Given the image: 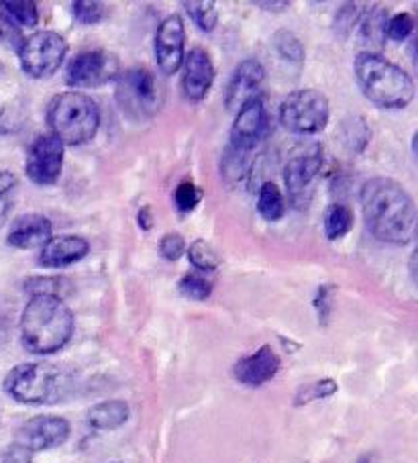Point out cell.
Returning <instances> with one entry per match:
<instances>
[{"instance_id": "60d3db41", "label": "cell", "mask_w": 418, "mask_h": 463, "mask_svg": "<svg viewBox=\"0 0 418 463\" xmlns=\"http://www.w3.org/2000/svg\"><path fill=\"white\" fill-rule=\"evenodd\" d=\"M19 186L17 174L9 170H0V193L3 194H13V190Z\"/></svg>"}, {"instance_id": "8d00e7d4", "label": "cell", "mask_w": 418, "mask_h": 463, "mask_svg": "<svg viewBox=\"0 0 418 463\" xmlns=\"http://www.w3.org/2000/svg\"><path fill=\"white\" fill-rule=\"evenodd\" d=\"M184 251H186V241L180 233H166L159 241V253L164 255L167 261H178Z\"/></svg>"}, {"instance_id": "d590c367", "label": "cell", "mask_w": 418, "mask_h": 463, "mask_svg": "<svg viewBox=\"0 0 418 463\" xmlns=\"http://www.w3.org/2000/svg\"><path fill=\"white\" fill-rule=\"evenodd\" d=\"M361 6L356 3H347L343 5L339 11H337V17H335V29L337 33H341V37H347L353 29L357 27L359 17H361Z\"/></svg>"}, {"instance_id": "f35d334b", "label": "cell", "mask_w": 418, "mask_h": 463, "mask_svg": "<svg viewBox=\"0 0 418 463\" xmlns=\"http://www.w3.org/2000/svg\"><path fill=\"white\" fill-rule=\"evenodd\" d=\"M335 286H320L318 292H317V298H315V308H317V315H318V321L327 325L328 323V317H331V297H333V290Z\"/></svg>"}, {"instance_id": "4dcf8cb0", "label": "cell", "mask_w": 418, "mask_h": 463, "mask_svg": "<svg viewBox=\"0 0 418 463\" xmlns=\"http://www.w3.org/2000/svg\"><path fill=\"white\" fill-rule=\"evenodd\" d=\"M188 260L198 271H214L221 266L219 255H216L213 245L206 243L204 239H196V241L188 247Z\"/></svg>"}, {"instance_id": "4316f807", "label": "cell", "mask_w": 418, "mask_h": 463, "mask_svg": "<svg viewBox=\"0 0 418 463\" xmlns=\"http://www.w3.org/2000/svg\"><path fill=\"white\" fill-rule=\"evenodd\" d=\"M369 137H372V131H369L366 118L361 117H351L341 127L343 146L353 154H361L369 143Z\"/></svg>"}, {"instance_id": "2e32d148", "label": "cell", "mask_w": 418, "mask_h": 463, "mask_svg": "<svg viewBox=\"0 0 418 463\" xmlns=\"http://www.w3.org/2000/svg\"><path fill=\"white\" fill-rule=\"evenodd\" d=\"M184 76H182V90L184 97L192 102H200L206 99L208 90L214 82V63L203 47H195L190 53L184 55Z\"/></svg>"}, {"instance_id": "f1b7e54d", "label": "cell", "mask_w": 418, "mask_h": 463, "mask_svg": "<svg viewBox=\"0 0 418 463\" xmlns=\"http://www.w3.org/2000/svg\"><path fill=\"white\" fill-rule=\"evenodd\" d=\"M273 47H276V52L282 55L284 60L292 63H302L304 58H307L302 42L296 37V33H292V31L288 29L276 31V35H273Z\"/></svg>"}, {"instance_id": "b9f144b4", "label": "cell", "mask_w": 418, "mask_h": 463, "mask_svg": "<svg viewBox=\"0 0 418 463\" xmlns=\"http://www.w3.org/2000/svg\"><path fill=\"white\" fill-rule=\"evenodd\" d=\"M11 213V194L0 193V227L5 225Z\"/></svg>"}, {"instance_id": "8992f818", "label": "cell", "mask_w": 418, "mask_h": 463, "mask_svg": "<svg viewBox=\"0 0 418 463\" xmlns=\"http://www.w3.org/2000/svg\"><path fill=\"white\" fill-rule=\"evenodd\" d=\"M115 97L123 115L133 121H147L164 107L166 88L154 71L147 68H131L117 76Z\"/></svg>"}, {"instance_id": "836d02e7", "label": "cell", "mask_w": 418, "mask_h": 463, "mask_svg": "<svg viewBox=\"0 0 418 463\" xmlns=\"http://www.w3.org/2000/svg\"><path fill=\"white\" fill-rule=\"evenodd\" d=\"M203 198H204L203 188L196 186V184L190 182V180L180 182L178 188L174 190V204L182 214L195 211Z\"/></svg>"}, {"instance_id": "277c9868", "label": "cell", "mask_w": 418, "mask_h": 463, "mask_svg": "<svg viewBox=\"0 0 418 463\" xmlns=\"http://www.w3.org/2000/svg\"><path fill=\"white\" fill-rule=\"evenodd\" d=\"M47 125L52 135L66 146H84L92 141L100 127V109L92 97L70 90L55 94L47 105Z\"/></svg>"}, {"instance_id": "ac0fdd59", "label": "cell", "mask_w": 418, "mask_h": 463, "mask_svg": "<svg viewBox=\"0 0 418 463\" xmlns=\"http://www.w3.org/2000/svg\"><path fill=\"white\" fill-rule=\"evenodd\" d=\"M88 251H90V243L80 235H58L52 237L42 247L39 253V266L47 269H62L68 268L71 263L84 260Z\"/></svg>"}, {"instance_id": "8fae6325", "label": "cell", "mask_w": 418, "mask_h": 463, "mask_svg": "<svg viewBox=\"0 0 418 463\" xmlns=\"http://www.w3.org/2000/svg\"><path fill=\"white\" fill-rule=\"evenodd\" d=\"M63 149H66L63 143L55 139L52 133L35 137L25 162L29 180L35 182L37 186H53L63 170Z\"/></svg>"}, {"instance_id": "603a6c76", "label": "cell", "mask_w": 418, "mask_h": 463, "mask_svg": "<svg viewBox=\"0 0 418 463\" xmlns=\"http://www.w3.org/2000/svg\"><path fill=\"white\" fill-rule=\"evenodd\" d=\"M252 154H245V151H239L235 147L227 146L221 159V175L229 184H237L241 180H245L249 174H252Z\"/></svg>"}, {"instance_id": "ee69618b", "label": "cell", "mask_w": 418, "mask_h": 463, "mask_svg": "<svg viewBox=\"0 0 418 463\" xmlns=\"http://www.w3.org/2000/svg\"><path fill=\"white\" fill-rule=\"evenodd\" d=\"M255 6H260V9H268V11H284L290 6V3H286V0H282V3H255Z\"/></svg>"}, {"instance_id": "ba28073f", "label": "cell", "mask_w": 418, "mask_h": 463, "mask_svg": "<svg viewBox=\"0 0 418 463\" xmlns=\"http://www.w3.org/2000/svg\"><path fill=\"white\" fill-rule=\"evenodd\" d=\"M325 164V149L318 143L296 149L284 165V184L296 209H307Z\"/></svg>"}, {"instance_id": "74e56055", "label": "cell", "mask_w": 418, "mask_h": 463, "mask_svg": "<svg viewBox=\"0 0 418 463\" xmlns=\"http://www.w3.org/2000/svg\"><path fill=\"white\" fill-rule=\"evenodd\" d=\"M23 39H25V37H23L21 29L17 25H13L9 19L0 14V45L14 47V50H19Z\"/></svg>"}, {"instance_id": "f546056e", "label": "cell", "mask_w": 418, "mask_h": 463, "mask_svg": "<svg viewBox=\"0 0 418 463\" xmlns=\"http://www.w3.org/2000/svg\"><path fill=\"white\" fill-rule=\"evenodd\" d=\"M178 290L182 297H186L188 300H196V302H204L206 298H211L213 294V282L206 280V276L196 274V271H190L180 280Z\"/></svg>"}, {"instance_id": "1f68e13d", "label": "cell", "mask_w": 418, "mask_h": 463, "mask_svg": "<svg viewBox=\"0 0 418 463\" xmlns=\"http://www.w3.org/2000/svg\"><path fill=\"white\" fill-rule=\"evenodd\" d=\"M337 390H339V384H337L335 380H331V378L317 380V382H312V384L302 386L299 390V394H296V398H294V404L302 406V404H310L315 401H323V398H331L333 394H337Z\"/></svg>"}, {"instance_id": "83f0119b", "label": "cell", "mask_w": 418, "mask_h": 463, "mask_svg": "<svg viewBox=\"0 0 418 463\" xmlns=\"http://www.w3.org/2000/svg\"><path fill=\"white\" fill-rule=\"evenodd\" d=\"M184 9L190 14V19L196 23V27L204 33H213L214 27L219 25V11H216V5L211 0H186L182 3Z\"/></svg>"}, {"instance_id": "7a4b0ae2", "label": "cell", "mask_w": 418, "mask_h": 463, "mask_svg": "<svg viewBox=\"0 0 418 463\" xmlns=\"http://www.w3.org/2000/svg\"><path fill=\"white\" fill-rule=\"evenodd\" d=\"M76 318L71 308L58 297H31L21 315V343L29 354H58L74 335Z\"/></svg>"}, {"instance_id": "30bf717a", "label": "cell", "mask_w": 418, "mask_h": 463, "mask_svg": "<svg viewBox=\"0 0 418 463\" xmlns=\"http://www.w3.org/2000/svg\"><path fill=\"white\" fill-rule=\"evenodd\" d=\"M120 63L115 53L107 50L80 52L66 70V82L71 88H96L117 80Z\"/></svg>"}, {"instance_id": "5b68a950", "label": "cell", "mask_w": 418, "mask_h": 463, "mask_svg": "<svg viewBox=\"0 0 418 463\" xmlns=\"http://www.w3.org/2000/svg\"><path fill=\"white\" fill-rule=\"evenodd\" d=\"M5 392L21 404H55L70 392V376L60 365L47 362L19 364L6 373Z\"/></svg>"}, {"instance_id": "f6af8a7d", "label": "cell", "mask_w": 418, "mask_h": 463, "mask_svg": "<svg viewBox=\"0 0 418 463\" xmlns=\"http://www.w3.org/2000/svg\"><path fill=\"white\" fill-rule=\"evenodd\" d=\"M361 463H367V459H361Z\"/></svg>"}, {"instance_id": "7402d4cb", "label": "cell", "mask_w": 418, "mask_h": 463, "mask_svg": "<svg viewBox=\"0 0 418 463\" xmlns=\"http://www.w3.org/2000/svg\"><path fill=\"white\" fill-rule=\"evenodd\" d=\"M257 213L260 217L268 222H276L286 214V201L282 190L278 184L263 182L260 190H257Z\"/></svg>"}, {"instance_id": "484cf974", "label": "cell", "mask_w": 418, "mask_h": 463, "mask_svg": "<svg viewBox=\"0 0 418 463\" xmlns=\"http://www.w3.org/2000/svg\"><path fill=\"white\" fill-rule=\"evenodd\" d=\"M71 282L63 276H35L29 278L25 282V290L31 297H39V294H45V297H58L63 300L71 292Z\"/></svg>"}, {"instance_id": "d4e9b609", "label": "cell", "mask_w": 418, "mask_h": 463, "mask_svg": "<svg viewBox=\"0 0 418 463\" xmlns=\"http://www.w3.org/2000/svg\"><path fill=\"white\" fill-rule=\"evenodd\" d=\"M0 11H3V17L9 19L13 25H17L19 29L39 25V11L37 3H33V0H21V3L3 0V3H0Z\"/></svg>"}, {"instance_id": "cb8c5ba5", "label": "cell", "mask_w": 418, "mask_h": 463, "mask_svg": "<svg viewBox=\"0 0 418 463\" xmlns=\"http://www.w3.org/2000/svg\"><path fill=\"white\" fill-rule=\"evenodd\" d=\"M353 211L349 209L347 204H333L328 206L327 213H325V235L327 239H331V241H337V239H341L349 233L353 229Z\"/></svg>"}, {"instance_id": "ffe728a7", "label": "cell", "mask_w": 418, "mask_h": 463, "mask_svg": "<svg viewBox=\"0 0 418 463\" xmlns=\"http://www.w3.org/2000/svg\"><path fill=\"white\" fill-rule=\"evenodd\" d=\"M128 414H131V409H128L125 401H104L94 404L88 411L86 419L88 425L96 430H115L125 425L128 420Z\"/></svg>"}, {"instance_id": "e0dca14e", "label": "cell", "mask_w": 418, "mask_h": 463, "mask_svg": "<svg viewBox=\"0 0 418 463\" xmlns=\"http://www.w3.org/2000/svg\"><path fill=\"white\" fill-rule=\"evenodd\" d=\"M280 367H282V362H280L276 351L271 349V345H261L255 354L241 357L233 367V373L243 386L260 388L278 376Z\"/></svg>"}, {"instance_id": "d6a6232c", "label": "cell", "mask_w": 418, "mask_h": 463, "mask_svg": "<svg viewBox=\"0 0 418 463\" xmlns=\"http://www.w3.org/2000/svg\"><path fill=\"white\" fill-rule=\"evenodd\" d=\"M71 13L80 25H99L109 14V9L99 0H78V3H71Z\"/></svg>"}, {"instance_id": "e575fe53", "label": "cell", "mask_w": 418, "mask_h": 463, "mask_svg": "<svg viewBox=\"0 0 418 463\" xmlns=\"http://www.w3.org/2000/svg\"><path fill=\"white\" fill-rule=\"evenodd\" d=\"M414 33V17L410 13H398L385 23V39L392 42H406Z\"/></svg>"}, {"instance_id": "3957f363", "label": "cell", "mask_w": 418, "mask_h": 463, "mask_svg": "<svg viewBox=\"0 0 418 463\" xmlns=\"http://www.w3.org/2000/svg\"><path fill=\"white\" fill-rule=\"evenodd\" d=\"M356 78L364 97L385 110L406 109L414 100V80L396 63L375 52H361L356 58Z\"/></svg>"}, {"instance_id": "7c38bea8", "label": "cell", "mask_w": 418, "mask_h": 463, "mask_svg": "<svg viewBox=\"0 0 418 463\" xmlns=\"http://www.w3.org/2000/svg\"><path fill=\"white\" fill-rule=\"evenodd\" d=\"M270 133V115L265 109L261 97L245 102L243 107L237 110L235 121L231 127V141L229 146L245 154L260 146V143L268 137Z\"/></svg>"}, {"instance_id": "7bdbcfd3", "label": "cell", "mask_w": 418, "mask_h": 463, "mask_svg": "<svg viewBox=\"0 0 418 463\" xmlns=\"http://www.w3.org/2000/svg\"><path fill=\"white\" fill-rule=\"evenodd\" d=\"M137 221H139V227L143 231H149L151 229V222H154V217H151L149 206H143V209L139 211V214H137Z\"/></svg>"}, {"instance_id": "44dd1931", "label": "cell", "mask_w": 418, "mask_h": 463, "mask_svg": "<svg viewBox=\"0 0 418 463\" xmlns=\"http://www.w3.org/2000/svg\"><path fill=\"white\" fill-rule=\"evenodd\" d=\"M388 9L377 5L369 6V9L361 13L357 23L361 42L369 45H382L385 42V23H388Z\"/></svg>"}, {"instance_id": "6da1fadb", "label": "cell", "mask_w": 418, "mask_h": 463, "mask_svg": "<svg viewBox=\"0 0 418 463\" xmlns=\"http://www.w3.org/2000/svg\"><path fill=\"white\" fill-rule=\"evenodd\" d=\"M361 211L369 233L390 245H408L416 237L418 213L413 196L392 178H372L361 188Z\"/></svg>"}, {"instance_id": "9a60e30c", "label": "cell", "mask_w": 418, "mask_h": 463, "mask_svg": "<svg viewBox=\"0 0 418 463\" xmlns=\"http://www.w3.org/2000/svg\"><path fill=\"white\" fill-rule=\"evenodd\" d=\"M265 80V70L257 60H243L231 74L227 84V92H224V107L229 110H237L245 105V102L260 99L261 84Z\"/></svg>"}, {"instance_id": "ab89813d", "label": "cell", "mask_w": 418, "mask_h": 463, "mask_svg": "<svg viewBox=\"0 0 418 463\" xmlns=\"http://www.w3.org/2000/svg\"><path fill=\"white\" fill-rule=\"evenodd\" d=\"M31 455L33 453L27 451L25 447L13 443L3 455V463H31Z\"/></svg>"}, {"instance_id": "52a82bcc", "label": "cell", "mask_w": 418, "mask_h": 463, "mask_svg": "<svg viewBox=\"0 0 418 463\" xmlns=\"http://www.w3.org/2000/svg\"><path fill=\"white\" fill-rule=\"evenodd\" d=\"M331 117V105L317 88H302L282 100L280 105V123L286 131L296 135L320 133Z\"/></svg>"}, {"instance_id": "9c48e42d", "label": "cell", "mask_w": 418, "mask_h": 463, "mask_svg": "<svg viewBox=\"0 0 418 463\" xmlns=\"http://www.w3.org/2000/svg\"><path fill=\"white\" fill-rule=\"evenodd\" d=\"M17 52L23 71L35 80H43L60 70L68 55V42L55 31H37L23 39Z\"/></svg>"}, {"instance_id": "4fadbf2b", "label": "cell", "mask_w": 418, "mask_h": 463, "mask_svg": "<svg viewBox=\"0 0 418 463\" xmlns=\"http://www.w3.org/2000/svg\"><path fill=\"white\" fill-rule=\"evenodd\" d=\"M70 422L63 417H53V414H42L27 420L25 425L19 429L17 433V445L25 447L31 453L55 449V447L63 445L70 439Z\"/></svg>"}, {"instance_id": "5bb4252c", "label": "cell", "mask_w": 418, "mask_h": 463, "mask_svg": "<svg viewBox=\"0 0 418 463\" xmlns=\"http://www.w3.org/2000/svg\"><path fill=\"white\" fill-rule=\"evenodd\" d=\"M184 43H186V29L180 14L166 17L156 31L154 53L157 68L164 76H174L182 68L184 61Z\"/></svg>"}, {"instance_id": "d6986e66", "label": "cell", "mask_w": 418, "mask_h": 463, "mask_svg": "<svg viewBox=\"0 0 418 463\" xmlns=\"http://www.w3.org/2000/svg\"><path fill=\"white\" fill-rule=\"evenodd\" d=\"M52 237V221L39 213H27L13 221L6 241L11 247H17V250H37V247H43L50 241Z\"/></svg>"}]
</instances>
